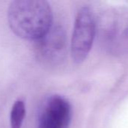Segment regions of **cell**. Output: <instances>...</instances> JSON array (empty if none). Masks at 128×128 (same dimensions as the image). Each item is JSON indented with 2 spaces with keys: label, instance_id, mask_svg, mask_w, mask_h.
<instances>
[{
  "label": "cell",
  "instance_id": "3957f363",
  "mask_svg": "<svg viewBox=\"0 0 128 128\" xmlns=\"http://www.w3.org/2000/svg\"><path fill=\"white\" fill-rule=\"evenodd\" d=\"M97 34V20L88 7L81 8L75 17L70 52L76 64L82 63L88 57Z\"/></svg>",
  "mask_w": 128,
  "mask_h": 128
},
{
  "label": "cell",
  "instance_id": "5b68a950",
  "mask_svg": "<svg viewBox=\"0 0 128 128\" xmlns=\"http://www.w3.org/2000/svg\"><path fill=\"white\" fill-rule=\"evenodd\" d=\"M72 119L69 102L60 95H52L43 103L38 119V128H69Z\"/></svg>",
  "mask_w": 128,
  "mask_h": 128
},
{
  "label": "cell",
  "instance_id": "7a4b0ae2",
  "mask_svg": "<svg viewBox=\"0 0 128 128\" xmlns=\"http://www.w3.org/2000/svg\"><path fill=\"white\" fill-rule=\"evenodd\" d=\"M97 33L103 48L110 55L128 54V8L109 9L97 20Z\"/></svg>",
  "mask_w": 128,
  "mask_h": 128
},
{
  "label": "cell",
  "instance_id": "277c9868",
  "mask_svg": "<svg viewBox=\"0 0 128 128\" xmlns=\"http://www.w3.org/2000/svg\"><path fill=\"white\" fill-rule=\"evenodd\" d=\"M36 54L38 58L51 65H57L65 59L67 52V40L64 29L52 26L49 32L36 41Z\"/></svg>",
  "mask_w": 128,
  "mask_h": 128
},
{
  "label": "cell",
  "instance_id": "6da1fadb",
  "mask_svg": "<svg viewBox=\"0 0 128 128\" xmlns=\"http://www.w3.org/2000/svg\"><path fill=\"white\" fill-rule=\"evenodd\" d=\"M8 21L13 32L29 40H38L53 26V12L44 0H15L8 9Z\"/></svg>",
  "mask_w": 128,
  "mask_h": 128
}]
</instances>
